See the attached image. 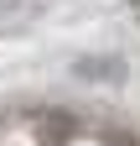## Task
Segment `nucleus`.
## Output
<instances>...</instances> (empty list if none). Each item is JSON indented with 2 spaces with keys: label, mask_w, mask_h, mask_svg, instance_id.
Instances as JSON below:
<instances>
[{
  "label": "nucleus",
  "mask_w": 140,
  "mask_h": 146,
  "mask_svg": "<svg viewBox=\"0 0 140 146\" xmlns=\"http://www.w3.org/2000/svg\"><path fill=\"white\" fill-rule=\"evenodd\" d=\"M78 78H94V84H119L125 78V58H73Z\"/></svg>",
  "instance_id": "1"
}]
</instances>
